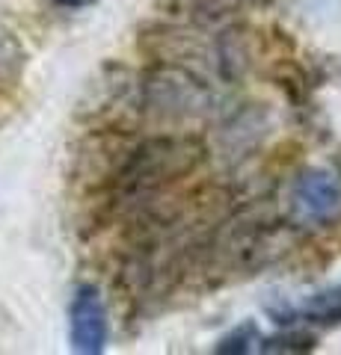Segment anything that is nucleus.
<instances>
[{
  "label": "nucleus",
  "instance_id": "3",
  "mask_svg": "<svg viewBox=\"0 0 341 355\" xmlns=\"http://www.w3.org/2000/svg\"><path fill=\"white\" fill-rule=\"evenodd\" d=\"M146 101H149V107H155L158 113L184 116V113H190L193 107H202L205 92L199 83L190 80V77L181 71H158L146 83Z\"/></svg>",
  "mask_w": 341,
  "mask_h": 355
},
{
  "label": "nucleus",
  "instance_id": "5",
  "mask_svg": "<svg viewBox=\"0 0 341 355\" xmlns=\"http://www.w3.org/2000/svg\"><path fill=\"white\" fill-rule=\"evenodd\" d=\"M258 340H261V335H258L256 323H240L238 329H232L228 335H223L217 340L214 352H219V355H247V352L256 349Z\"/></svg>",
  "mask_w": 341,
  "mask_h": 355
},
{
  "label": "nucleus",
  "instance_id": "4",
  "mask_svg": "<svg viewBox=\"0 0 341 355\" xmlns=\"http://www.w3.org/2000/svg\"><path fill=\"white\" fill-rule=\"evenodd\" d=\"M294 214L306 222H321L333 216L341 205V187L333 175L326 172H306L300 181L294 184L291 193Z\"/></svg>",
  "mask_w": 341,
  "mask_h": 355
},
{
  "label": "nucleus",
  "instance_id": "7",
  "mask_svg": "<svg viewBox=\"0 0 341 355\" xmlns=\"http://www.w3.org/2000/svg\"><path fill=\"white\" fill-rule=\"evenodd\" d=\"M303 314L312 317V320H321V323H326V320H341V287L338 291L315 296L312 302H306Z\"/></svg>",
  "mask_w": 341,
  "mask_h": 355
},
{
  "label": "nucleus",
  "instance_id": "8",
  "mask_svg": "<svg viewBox=\"0 0 341 355\" xmlns=\"http://www.w3.org/2000/svg\"><path fill=\"white\" fill-rule=\"evenodd\" d=\"M264 352H303V349H312V338L306 335H285V338H273L267 343H261Z\"/></svg>",
  "mask_w": 341,
  "mask_h": 355
},
{
  "label": "nucleus",
  "instance_id": "2",
  "mask_svg": "<svg viewBox=\"0 0 341 355\" xmlns=\"http://www.w3.org/2000/svg\"><path fill=\"white\" fill-rule=\"evenodd\" d=\"M110 340V314L95 284H78L69 302V343L78 355H101Z\"/></svg>",
  "mask_w": 341,
  "mask_h": 355
},
{
  "label": "nucleus",
  "instance_id": "1",
  "mask_svg": "<svg viewBox=\"0 0 341 355\" xmlns=\"http://www.w3.org/2000/svg\"><path fill=\"white\" fill-rule=\"evenodd\" d=\"M205 148L190 137H160L149 139L131 151L128 163L119 172V187L128 196H142L149 190L190 175L199 166Z\"/></svg>",
  "mask_w": 341,
  "mask_h": 355
},
{
  "label": "nucleus",
  "instance_id": "9",
  "mask_svg": "<svg viewBox=\"0 0 341 355\" xmlns=\"http://www.w3.org/2000/svg\"><path fill=\"white\" fill-rule=\"evenodd\" d=\"M51 3L60 6V9H72V12H74V9H90V6H95L98 0H51Z\"/></svg>",
  "mask_w": 341,
  "mask_h": 355
},
{
  "label": "nucleus",
  "instance_id": "6",
  "mask_svg": "<svg viewBox=\"0 0 341 355\" xmlns=\"http://www.w3.org/2000/svg\"><path fill=\"white\" fill-rule=\"evenodd\" d=\"M21 65H24L21 48L9 39V33H0V89H9L18 80Z\"/></svg>",
  "mask_w": 341,
  "mask_h": 355
}]
</instances>
